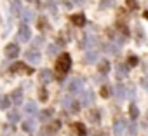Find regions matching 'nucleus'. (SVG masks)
Listing matches in <instances>:
<instances>
[{"instance_id":"2f4dec72","label":"nucleus","mask_w":148,"mask_h":136,"mask_svg":"<svg viewBox=\"0 0 148 136\" xmlns=\"http://www.w3.org/2000/svg\"><path fill=\"white\" fill-rule=\"evenodd\" d=\"M110 94H112V93H110V87H108V86H105V87L101 89V96H103V98H108Z\"/></svg>"},{"instance_id":"ea45409f","label":"nucleus","mask_w":148,"mask_h":136,"mask_svg":"<svg viewBox=\"0 0 148 136\" xmlns=\"http://www.w3.org/2000/svg\"><path fill=\"white\" fill-rule=\"evenodd\" d=\"M141 84H143V87H146V89H148V77H145V79H143V82H141Z\"/></svg>"},{"instance_id":"f03ea898","label":"nucleus","mask_w":148,"mask_h":136,"mask_svg":"<svg viewBox=\"0 0 148 136\" xmlns=\"http://www.w3.org/2000/svg\"><path fill=\"white\" fill-rule=\"evenodd\" d=\"M30 37H32V30H30V26H28L26 23H23V25L19 26L18 38H19L21 42H28V40H30Z\"/></svg>"},{"instance_id":"9d476101","label":"nucleus","mask_w":148,"mask_h":136,"mask_svg":"<svg viewBox=\"0 0 148 136\" xmlns=\"http://www.w3.org/2000/svg\"><path fill=\"white\" fill-rule=\"evenodd\" d=\"M21 2L19 0H11V12L14 14V16H18V14H21Z\"/></svg>"},{"instance_id":"c85d7f7f","label":"nucleus","mask_w":148,"mask_h":136,"mask_svg":"<svg viewBox=\"0 0 148 136\" xmlns=\"http://www.w3.org/2000/svg\"><path fill=\"white\" fill-rule=\"evenodd\" d=\"M12 133H14L12 126H4V136H12Z\"/></svg>"},{"instance_id":"c756f323","label":"nucleus","mask_w":148,"mask_h":136,"mask_svg":"<svg viewBox=\"0 0 148 136\" xmlns=\"http://www.w3.org/2000/svg\"><path fill=\"white\" fill-rule=\"evenodd\" d=\"M86 42H87V45L91 47V45H96V44H98V38H96V37H87Z\"/></svg>"},{"instance_id":"7c9ffc66","label":"nucleus","mask_w":148,"mask_h":136,"mask_svg":"<svg viewBox=\"0 0 148 136\" xmlns=\"http://www.w3.org/2000/svg\"><path fill=\"white\" fill-rule=\"evenodd\" d=\"M127 63H129V66H136V65H138V58H136V56H129Z\"/></svg>"},{"instance_id":"aec40b11","label":"nucleus","mask_w":148,"mask_h":136,"mask_svg":"<svg viewBox=\"0 0 148 136\" xmlns=\"http://www.w3.org/2000/svg\"><path fill=\"white\" fill-rule=\"evenodd\" d=\"M113 5H115V0H101V4H99L101 9H108V7H113Z\"/></svg>"},{"instance_id":"b1692460","label":"nucleus","mask_w":148,"mask_h":136,"mask_svg":"<svg viewBox=\"0 0 148 136\" xmlns=\"http://www.w3.org/2000/svg\"><path fill=\"white\" fill-rule=\"evenodd\" d=\"M129 113H131V117H132V119H136V117L139 115V110H138V106H136V105H131V108H129Z\"/></svg>"},{"instance_id":"9b49d317","label":"nucleus","mask_w":148,"mask_h":136,"mask_svg":"<svg viewBox=\"0 0 148 136\" xmlns=\"http://www.w3.org/2000/svg\"><path fill=\"white\" fill-rule=\"evenodd\" d=\"M38 79H40L42 84H45V82H49V80L52 79V73H51L49 70H42V72L38 73Z\"/></svg>"},{"instance_id":"ddd939ff","label":"nucleus","mask_w":148,"mask_h":136,"mask_svg":"<svg viewBox=\"0 0 148 136\" xmlns=\"http://www.w3.org/2000/svg\"><path fill=\"white\" fill-rule=\"evenodd\" d=\"M9 106H11L9 96H0V110H7Z\"/></svg>"},{"instance_id":"1a4fd4ad","label":"nucleus","mask_w":148,"mask_h":136,"mask_svg":"<svg viewBox=\"0 0 148 136\" xmlns=\"http://www.w3.org/2000/svg\"><path fill=\"white\" fill-rule=\"evenodd\" d=\"M70 19H71L73 25H77V26H84V25H86V18H84V14H73Z\"/></svg>"},{"instance_id":"c9c22d12","label":"nucleus","mask_w":148,"mask_h":136,"mask_svg":"<svg viewBox=\"0 0 148 136\" xmlns=\"http://www.w3.org/2000/svg\"><path fill=\"white\" fill-rule=\"evenodd\" d=\"M45 100H47V91L40 89V101H45Z\"/></svg>"},{"instance_id":"79ce46f5","label":"nucleus","mask_w":148,"mask_h":136,"mask_svg":"<svg viewBox=\"0 0 148 136\" xmlns=\"http://www.w3.org/2000/svg\"><path fill=\"white\" fill-rule=\"evenodd\" d=\"M145 19H148V11H146V12H145Z\"/></svg>"},{"instance_id":"423d86ee","label":"nucleus","mask_w":148,"mask_h":136,"mask_svg":"<svg viewBox=\"0 0 148 136\" xmlns=\"http://www.w3.org/2000/svg\"><path fill=\"white\" fill-rule=\"evenodd\" d=\"M82 86H84V79L82 77H77V79H73L70 82V91L71 93H79L82 89Z\"/></svg>"},{"instance_id":"4be33fe9","label":"nucleus","mask_w":148,"mask_h":136,"mask_svg":"<svg viewBox=\"0 0 148 136\" xmlns=\"http://www.w3.org/2000/svg\"><path fill=\"white\" fill-rule=\"evenodd\" d=\"M86 59H87L89 63H91V61H96V59H98V52H96V51H87Z\"/></svg>"},{"instance_id":"412c9836","label":"nucleus","mask_w":148,"mask_h":136,"mask_svg":"<svg viewBox=\"0 0 148 136\" xmlns=\"http://www.w3.org/2000/svg\"><path fill=\"white\" fill-rule=\"evenodd\" d=\"M117 73H119V79H124V77L127 75V66H125V65H120L119 70H117Z\"/></svg>"},{"instance_id":"473e14b6","label":"nucleus","mask_w":148,"mask_h":136,"mask_svg":"<svg viewBox=\"0 0 148 136\" xmlns=\"http://www.w3.org/2000/svg\"><path fill=\"white\" fill-rule=\"evenodd\" d=\"M51 115H52V112H51V110H45V112H42V113H40V119H42V120H47Z\"/></svg>"},{"instance_id":"4468645a","label":"nucleus","mask_w":148,"mask_h":136,"mask_svg":"<svg viewBox=\"0 0 148 136\" xmlns=\"http://www.w3.org/2000/svg\"><path fill=\"white\" fill-rule=\"evenodd\" d=\"M21 16H23V23H30L32 18H33V12L30 9H23L21 11Z\"/></svg>"},{"instance_id":"a878e982","label":"nucleus","mask_w":148,"mask_h":136,"mask_svg":"<svg viewBox=\"0 0 148 136\" xmlns=\"http://www.w3.org/2000/svg\"><path fill=\"white\" fill-rule=\"evenodd\" d=\"M47 54H49V56L58 54V45H54V44H52V45H49V47H47Z\"/></svg>"},{"instance_id":"2eb2a0df","label":"nucleus","mask_w":148,"mask_h":136,"mask_svg":"<svg viewBox=\"0 0 148 136\" xmlns=\"http://www.w3.org/2000/svg\"><path fill=\"white\" fill-rule=\"evenodd\" d=\"M12 101H14L16 105H21V103H23V93H21V89H18V91L12 93Z\"/></svg>"},{"instance_id":"5701e85b","label":"nucleus","mask_w":148,"mask_h":136,"mask_svg":"<svg viewBox=\"0 0 148 136\" xmlns=\"http://www.w3.org/2000/svg\"><path fill=\"white\" fill-rule=\"evenodd\" d=\"M73 127H75V131H77L80 136H86V126H84V124H75Z\"/></svg>"},{"instance_id":"f704fd0d","label":"nucleus","mask_w":148,"mask_h":136,"mask_svg":"<svg viewBox=\"0 0 148 136\" xmlns=\"http://www.w3.org/2000/svg\"><path fill=\"white\" fill-rule=\"evenodd\" d=\"M127 5L131 9H138V2H136V0H127Z\"/></svg>"},{"instance_id":"393cba45","label":"nucleus","mask_w":148,"mask_h":136,"mask_svg":"<svg viewBox=\"0 0 148 136\" xmlns=\"http://www.w3.org/2000/svg\"><path fill=\"white\" fill-rule=\"evenodd\" d=\"M59 126H61V124H59L58 120H52V122H51V126H49V131H51V134H52V133H56V131L59 129Z\"/></svg>"},{"instance_id":"20e7f679","label":"nucleus","mask_w":148,"mask_h":136,"mask_svg":"<svg viewBox=\"0 0 148 136\" xmlns=\"http://www.w3.org/2000/svg\"><path fill=\"white\" fill-rule=\"evenodd\" d=\"M11 73H32V68H28L23 63H14L11 66Z\"/></svg>"},{"instance_id":"6ab92c4d","label":"nucleus","mask_w":148,"mask_h":136,"mask_svg":"<svg viewBox=\"0 0 148 136\" xmlns=\"http://www.w3.org/2000/svg\"><path fill=\"white\" fill-rule=\"evenodd\" d=\"M25 112H26V113H30V115H33V113L37 112V105H35V103H32V101H30V103H26Z\"/></svg>"},{"instance_id":"72a5a7b5","label":"nucleus","mask_w":148,"mask_h":136,"mask_svg":"<svg viewBox=\"0 0 148 136\" xmlns=\"http://www.w3.org/2000/svg\"><path fill=\"white\" fill-rule=\"evenodd\" d=\"M91 119H92V122H99V112L98 110L91 112Z\"/></svg>"},{"instance_id":"7ed1b4c3","label":"nucleus","mask_w":148,"mask_h":136,"mask_svg":"<svg viewBox=\"0 0 148 136\" xmlns=\"http://www.w3.org/2000/svg\"><path fill=\"white\" fill-rule=\"evenodd\" d=\"M125 127H127V122H125L124 119L117 120V122L113 124V136H124V134H125Z\"/></svg>"},{"instance_id":"f257e3e1","label":"nucleus","mask_w":148,"mask_h":136,"mask_svg":"<svg viewBox=\"0 0 148 136\" xmlns=\"http://www.w3.org/2000/svg\"><path fill=\"white\" fill-rule=\"evenodd\" d=\"M70 66H71V58H70V54H61L59 58H58V61H56V72H58V75L59 77H63L68 70H70Z\"/></svg>"},{"instance_id":"cd10ccee","label":"nucleus","mask_w":148,"mask_h":136,"mask_svg":"<svg viewBox=\"0 0 148 136\" xmlns=\"http://www.w3.org/2000/svg\"><path fill=\"white\" fill-rule=\"evenodd\" d=\"M136 131H138L136 124H134V122H131V124H129V131H127V134H129V136H134V134H136Z\"/></svg>"},{"instance_id":"f8f14e48","label":"nucleus","mask_w":148,"mask_h":136,"mask_svg":"<svg viewBox=\"0 0 148 136\" xmlns=\"http://www.w3.org/2000/svg\"><path fill=\"white\" fill-rule=\"evenodd\" d=\"M7 120H9L11 124L18 122V120H19V112H18V110H9V113H7Z\"/></svg>"},{"instance_id":"e433bc0d","label":"nucleus","mask_w":148,"mask_h":136,"mask_svg":"<svg viewBox=\"0 0 148 136\" xmlns=\"http://www.w3.org/2000/svg\"><path fill=\"white\" fill-rule=\"evenodd\" d=\"M127 91H129V93H127V96H129V98H134V96H136V89H134V87H129Z\"/></svg>"},{"instance_id":"a19ab883","label":"nucleus","mask_w":148,"mask_h":136,"mask_svg":"<svg viewBox=\"0 0 148 136\" xmlns=\"http://www.w3.org/2000/svg\"><path fill=\"white\" fill-rule=\"evenodd\" d=\"M73 2H75V4H84L86 0H73Z\"/></svg>"},{"instance_id":"6e6552de","label":"nucleus","mask_w":148,"mask_h":136,"mask_svg":"<svg viewBox=\"0 0 148 136\" xmlns=\"http://www.w3.org/2000/svg\"><path fill=\"white\" fill-rule=\"evenodd\" d=\"M25 58H26V59H28L30 63H33V65H37V63L40 61V54H38L37 51H33V49H32V51H26Z\"/></svg>"},{"instance_id":"bb28decb","label":"nucleus","mask_w":148,"mask_h":136,"mask_svg":"<svg viewBox=\"0 0 148 136\" xmlns=\"http://www.w3.org/2000/svg\"><path fill=\"white\" fill-rule=\"evenodd\" d=\"M117 49H119V45H113V44L106 45V52L108 54H117Z\"/></svg>"},{"instance_id":"f3484780","label":"nucleus","mask_w":148,"mask_h":136,"mask_svg":"<svg viewBox=\"0 0 148 136\" xmlns=\"http://www.w3.org/2000/svg\"><path fill=\"white\" fill-rule=\"evenodd\" d=\"M115 93H117V98H119V100H124V98L127 96V94H125V87H124V86H117V87H115Z\"/></svg>"},{"instance_id":"39448f33","label":"nucleus","mask_w":148,"mask_h":136,"mask_svg":"<svg viewBox=\"0 0 148 136\" xmlns=\"http://www.w3.org/2000/svg\"><path fill=\"white\" fill-rule=\"evenodd\" d=\"M92 101H94V94H92V91H84L82 96H80V103H82L84 106H89V105H92Z\"/></svg>"},{"instance_id":"4c0bfd02","label":"nucleus","mask_w":148,"mask_h":136,"mask_svg":"<svg viewBox=\"0 0 148 136\" xmlns=\"http://www.w3.org/2000/svg\"><path fill=\"white\" fill-rule=\"evenodd\" d=\"M38 26H40V28H42V30H44V28H45V19H44V18H42V19H40V21H38Z\"/></svg>"},{"instance_id":"0eeeda50","label":"nucleus","mask_w":148,"mask_h":136,"mask_svg":"<svg viewBox=\"0 0 148 136\" xmlns=\"http://www.w3.org/2000/svg\"><path fill=\"white\" fill-rule=\"evenodd\" d=\"M18 54H19V45L18 44H9L5 47V56L7 58H16Z\"/></svg>"},{"instance_id":"dca6fc26","label":"nucleus","mask_w":148,"mask_h":136,"mask_svg":"<svg viewBox=\"0 0 148 136\" xmlns=\"http://www.w3.org/2000/svg\"><path fill=\"white\" fill-rule=\"evenodd\" d=\"M98 70H99V73H108V70H110V63H108V61H101L99 66H98Z\"/></svg>"},{"instance_id":"58836bf2","label":"nucleus","mask_w":148,"mask_h":136,"mask_svg":"<svg viewBox=\"0 0 148 136\" xmlns=\"http://www.w3.org/2000/svg\"><path fill=\"white\" fill-rule=\"evenodd\" d=\"M42 42H44L42 38H37V40L33 42V45H35V47H38V45H42Z\"/></svg>"},{"instance_id":"a211bd4d","label":"nucleus","mask_w":148,"mask_h":136,"mask_svg":"<svg viewBox=\"0 0 148 136\" xmlns=\"http://www.w3.org/2000/svg\"><path fill=\"white\" fill-rule=\"evenodd\" d=\"M33 127H35V120H32V119H30V120H25V122H23V129H25V131L32 133V131H33Z\"/></svg>"}]
</instances>
